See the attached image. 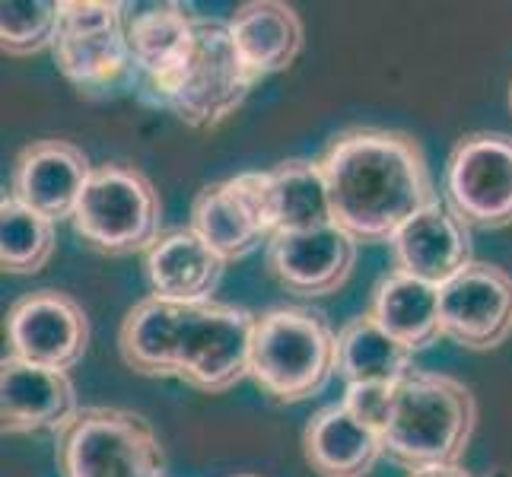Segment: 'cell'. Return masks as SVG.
I'll return each instance as SVG.
<instances>
[{"instance_id": "6da1fadb", "label": "cell", "mask_w": 512, "mask_h": 477, "mask_svg": "<svg viewBox=\"0 0 512 477\" xmlns=\"http://www.w3.org/2000/svg\"><path fill=\"white\" fill-rule=\"evenodd\" d=\"M322 172L334 223L357 242H388L439 194L420 144L385 128H350L328 140Z\"/></svg>"}, {"instance_id": "7a4b0ae2", "label": "cell", "mask_w": 512, "mask_h": 477, "mask_svg": "<svg viewBox=\"0 0 512 477\" xmlns=\"http://www.w3.org/2000/svg\"><path fill=\"white\" fill-rule=\"evenodd\" d=\"M474 427L478 401L462 379L411 369L395 388V411L382 433L385 455L408 471L458 465Z\"/></svg>"}, {"instance_id": "3957f363", "label": "cell", "mask_w": 512, "mask_h": 477, "mask_svg": "<svg viewBox=\"0 0 512 477\" xmlns=\"http://www.w3.org/2000/svg\"><path fill=\"white\" fill-rule=\"evenodd\" d=\"M255 83L258 77L239 58L226 23L201 16L188 58L172 74L147 83L144 96L188 128L210 131L249 99Z\"/></svg>"}, {"instance_id": "277c9868", "label": "cell", "mask_w": 512, "mask_h": 477, "mask_svg": "<svg viewBox=\"0 0 512 477\" xmlns=\"http://www.w3.org/2000/svg\"><path fill=\"white\" fill-rule=\"evenodd\" d=\"M338 376V334L325 315L303 306H277L258 315L252 379L264 395L296 404Z\"/></svg>"}, {"instance_id": "5b68a950", "label": "cell", "mask_w": 512, "mask_h": 477, "mask_svg": "<svg viewBox=\"0 0 512 477\" xmlns=\"http://www.w3.org/2000/svg\"><path fill=\"white\" fill-rule=\"evenodd\" d=\"M55 64L83 96H118L140 86L128 48L125 4L118 0H61Z\"/></svg>"}, {"instance_id": "8992f818", "label": "cell", "mask_w": 512, "mask_h": 477, "mask_svg": "<svg viewBox=\"0 0 512 477\" xmlns=\"http://www.w3.org/2000/svg\"><path fill=\"white\" fill-rule=\"evenodd\" d=\"M70 223L74 233L99 255H147L153 242L163 236L160 191L134 166H96Z\"/></svg>"}, {"instance_id": "52a82bcc", "label": "cell", "mask_w": 512, "mask_h": 477, "mask_svg": "<svg viewBox=\"0 0 512 477\" xmlns=\"http://www.w3.org/2000/svg\"><path fill=\"white\" fill-rule=\"evenodd\" d=\"M61 477H166V449L147 417L125 408H80L58 433Z\"/></svg>"}, {"instance_id": "ba28073f", "label": "cell", "mask_w": 512, "mask_h": 477, "mask_svg": "<svg viewBox=\"0 0 512 477\" xmlns=\"http://www.w3.org/2000/svg\"><path fill=\"white\" fill-rule=\"evenodd\" d=\"M258 315L245 306L201 303L188 306L179 379L207 395H223L252 376Z\"/></svg>"}, {"instance_id": "9c48e42d", "label": "cell", "mask_w": 512, "mask_h": 477, "mask_svg": "<svg viewBox=\"0 0 512 477\" xmlns=\"http://www.w3.org/2000/svg\"><path fill=\"white\" fill-rule=\"evenodd\" d=\"M443 198L468 226H512V137L500 131L458 137L446 159Z\"/></svg>"}, {"instance_id": "30bf717a", "label": "cell", "mask_w": 512, "mask_h": 477, "mask_svg": "<svg viewBox=\"0 0 512 477\" xmlns=\"http://www.w3.org/2000/svg\"><path fill=\"white\" fill-rule=\"evenodd\" d=\"M188 226L226 264L249 258L274 236L268 210V169L239 172L233 179L204 185L191 201Z\"/></svg>"}, {"instance_id": "8fae6325", "label": "cell", "mask_w": 512, "mask_h": 477, "mask_svg": "<svg viewBox=\"0 0 512 477\" xmlns=\"http://www.w3.org/2000/svg\"><path fill=\"white\" fill-rule=\"evenodd\" d=\"M4 338L10 357L67 373L90 347V318L70 293L32 290L10 306Z\"/></svg>"}, {"instance_id": "7c38bea8", "label": "cell", "mask_w": 512, "mask_h": 477, "mask_svg": "<svg viewBox=\"0 0 512 477\" xmlns=\"http://www.w3.org/2000/svg\"><path fill=\"white\" fill-rule=\"evenodd\" d=\"M443 338L468 350H493L512 334V277L497 264L471 261L439 287Z\"/></svg>"}, {"instance_id": "4fadbf2b", "label": "cell", "mask_w": 512, "mask_h": 477, "mask_svg": "<svg viewBox=\"0 0 512 477\" xmlns=\"http://www.w3.org/2000/svg\"><path fill=\"white\" fill-rule=\"evenodd\" d=\"M93 169L90 156L70 140H32L13 159L10 194L51 223L74 220Z\"/></svg>"}, {"instance_id": "5bb4252c", "label": "cell", "mask_w": 512, "mask_h": 477, "mask_svg": "<svg viewBox=\"0 0 512 477\" xmlns=\"http://www.w3.org/2000/svg\"><path fill=\"white\" fill-rule=\"evenodd\" d=\"M357 239L338 223L309 233H274L264 245V261L277 284L296 296L338 293L357 264Z\"/></svg>"}, {"instance_id": "9a60e30c", "label": "cell", "mask_w": 512, "mask_h": 477, "mask_svg": "<svg viewBox=\"0 0 512 477\" xmlns=\"http://www.w3.org/2000/svg\"><path fill=\"white\" fill-rule=\"evenodd\" d=\"M388 249L395 258V271L420 277L433 287H446L474 261L471 226L455 214L446 198H433L417 210L388 239Z\"/></svg>"}, {"instance_id": "2e32d148", "label": "cell", "mask_w": 512, "mask_h": 477, "mask_svg": "<svg viewBox=\"0 0 512 477\" xmlns=\"http://www.w3.org/2000/svg\"><path fill=\"white\" fill-rule=\"evenodd\" d=\"M80 414L70 373L20 357L0 360V427L7 436L61 433Z\"/></svg>"}, {"instance_id": "e0dca14e", "label": "cell", "mask_w": 512, "mask_h": 477, "mask_svg": "<svg viewBox=\"0 0 512 477\" xmlns=\"http://www.w3.org/2000/svg\"><path fill=\"white\" fill-rule=\"evenodd\" d=\"M226 261L191 226L169 229L144 255V274L153 296L175 306L214 303Z\"/></svg>"}, {"instance_id": "ac0fdd59", "label": "cell", "mask_w": 512, "mask_h": 477, "mask_svg": "<svg viewBox=\"0 0 512 477\" xmlns=\"http://www.w3.org/2000/svg\"><path fill=\"white\" fill-rule=\"evenodd\" d=\"M303 452L319 477H366L385 455V439L344 404H325L303 430Z\"/></svg>"}, {"instance_id": "d6986e66", "label": "cell", "mask_w": 512, "mask_h": 477, "mask_svg": "<svg viewBox=\"0 0 512 477\" xmlns=\"http://www.w3.org/2000/svg\"><path fill=\"white\" fill-rule=\"evenodd\" d=\"M239 58L252 74L271 77L287 70L306 45V29L299 13L280 0H249L226 20Z\"/></svg>"}, {"instance_id": "ffe728a7", "label": "cell", "mask_w": 512, "mask_h": 477, "mask_svg": "<svg viewBox=\"0 0 512 477\" xmlns=\"http://www.w3.org/2000/svg\"><path fill=\"white\" fill-rule=\"evenodd\" d=\"M188 306L166 303L160 296H144L118 328V353L134 373L179 379V360L185 344Z\"/></svg>"}, {"instance_id": "44dd1931", "label": "cell", "mask_w": 512, "mask_h": 477, "mask_svg": "<svg viewBox=\"0 0 512 477\" xmlns=\"http://www.w3.org/2000/svg\"><path fill=\"white\" fill-rule=\"evenodd\" d=\"M198 13L185 4H125V32L134 64L140 70V90L172 74L194 45Z\"/></svg>"}, {"instance_id": "7402d4cb", "label": "cell", "mask_w": 512, "mask_h": 477, "mask_svg": "<svg viewBox=\"0 0 512 477\" xmlns=\"http://www.w3.org/2000/svg\"><path fill=\"white\" fill-rule=\"evenodd\" d=\"M366 312L411 353L427 350L443 338L439 287L404 271H388L385 277H379Z\"/></svg>"}, {"instance_id": "603a6c76", "label": "cell", "mask_w": 512, "mask_h": 477, "mask_svg": "<svg viewBox=\"0 0 512 477\" xmlns=\"http://www.w3.org/2000/svg\"><path fill=\"white\" fill-rule=\"evenodd\" d=\"M268 210L274 233H309L331 226L334 207L319 159H284L268 169Z\"/></svg>"}, {"instance_id": "cb8c5ba5", "label": "cell", "mask_w": 512, "mask_h": 477, "mask_svg": "<svg viewBox=\"0 0 512 477\" xmlns=\"http://www.w3.org/2000/svg\"><path fill=\"white\" fill-rule=\"evenodd\" d=\"M414 353L398 344L373 315L360 312L338 331V376L344 385L401 382L411 373Z\"/></svg>"}, {"instance_id": "d4e9b609", "label": "cell", "mask_w": 512, "mask_h": 477, "mask_svg": "<svg viewBox=\"0 0 512 477\" xmlns=\"http://www.w3.org/2000/svg\"><path fill=\"white\" fill-rule=\"evenodd\" d=\"M55 223L20 204L13 194L0 198V264L7 274H39L55 255Z\"/></svg>"}, {"instance_id": "484cf974", "label": "cell", "mask_w": 512, "mask_h": 477, "mask_svg": "<svg viewBox=\"0 0 512 477\" xmlns=\"http://www.w3.org/2000/svg\"><path fill=\"white\" fill-rule=\"evenodd\" d=\"M61 0H4L0 4V45L7 55L26 58L55 45Z\"/></svg>"}, {"instance_id": "4316f807", "label": "cell", "mask_w": 512, "mask_h": 477, "mask_svg": "<svg viewBox=\"0 0 512 477\" xmlns=\"http://www.w3.org/2000/svg\"><path fill=\"white\" fill-rule=\"evenodd\" d=\"M395 388L398 382H360V385H344L341 404L366 427L376 433H385L388 420L395 411Z\"/></svg>"}, {"instance_id": "83f0119b", "label": "cell", "mask_w": 512, "mask_h": 477, "mask_svg": "<svg viewBox=\"0 0 512 477\" xmlns=\"http://www.w3.org/2000/svg\"><path fill=\"white\" fill-rule=\"evenodd\" d=\"M408 477H474V474L465 471L462 465H430V468L408 471Z\"/></svg>"}, {"instance_id": "f1b7e54d", "label": "cell", "mask_w": 512, "mask_h": 477, "mask_svg": "<svg viewBox=\"0 0 512 477\" xmlns=\"http://www.w3.org/2000/svg\"><path fill=\"white\" fill-rule=\"evenodd\" d=\"M509 112H512V83H509Z\"/></svg>"}, {"instance_id": "f546056e", "label": "cell", "mask_w": 512, "mask_h": 477, "mask_svg": "<svg viewBox=\"0 0 512 477\" xmlns=\"http://www.w3.org/2000/svg\"><path fill=\"white\" fill-rule=\"evenodd\" d=\"M236 477H258V474H236Z\"/></svg>"}]
</instances>
